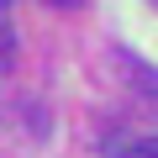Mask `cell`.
<instances>
[{
  "label": "cell",
  "mask_w": 158,
  "mask_h": 158,
  "mask_svg": "<svg viewBox=\"0 0 158 158\" xmlns=\"http://www.w3.org/2000/svg\"><path fill=\"white\" fill-rule=\"evenodd\" d=\"M100 153H106V158H158V142H137V137L111 132V137L100 142Z\"/></svg>",
  "instance_id": "1"
},
{
  "label": "cell",
  "mask_w": 158,
  "mask_h": 158,
  "mask_svg": "<svg viewBox=\"0 0 158 158\" xmlns=\"http://www.w3.org/2000/svg\"><path fill=\"white\" fill-rule=\"evenodd\" d=\"M11 58H16V32H11V21H0V74L11 69Z\"/></svg>",
  "instance_id": "2"
},
{
  "label": "cell",
  "mask_w": 158,
  "mask_h": 158,
  "mask_svg": "<svg viewBox=\"0 0 158 158\" xmlns=\"http://www.w3.org/2000/svg\"><path fill=\"white\" fill-rule=\"evenodd\" d=\"M0 21H11V0H0Z\"/></svg>",
  "instance_id": "3"
},
{
  "label": "cell",
  "mask_w": 158,
  "mask_h": 158,
  "mask_svg": "<svg viewBox=\"0 0 158 158\" xmlns=\"http://www.w3.org/2000/svg\"><path fill=\"white\" fill-rule=\"evenodd\" d=\"M48 6H79V0H48Z\"/></svg>",
  "instance_id": "4"
},
{
  "label": "cell",
  "mask_w": 158,
  "mask_h": 158,
  "mask_svg": "<svg viewBox=\"0 0 158 158\" xmlns=\"http://www.w3.org/2000/svg\"><path fill=\"white\" fill-rule=\"evenodd\" d=\"M153 6H158V0H153Z\"/></svg>",
  "instance_id": "5"
}]
</instances>
